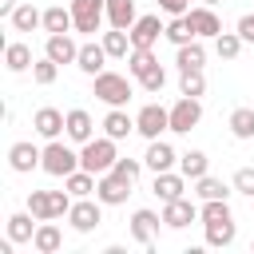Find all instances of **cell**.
Instances as JSON below:
<instances>
[{
  "mask_svg": "<svg viewBox=\"0 0 254 254\" xmlns=\"http://www.w3.org/2000/svg\"><path fill=\"white\" fill-rule=\"evenodd\" d=\"M115 159H119V151H115V139H111V135L87 139V143L79 147V167L91 171V175H107V171L115 167Z\"/></svg>",
  "mask_w": 254,
  "mask_h": 254,
  "instance_id": "1",
  "label": "cell"
},
{
  "mask_svg": "<svg viewBox=\"0 0 254 254\" xmlns=\"http://www.w3.org/2000/svg\"><path fill=\"white\" fill-rule=\"evenodd\" d=\"M71 190L64 187V190H28V210L44 222V218H64L67 210H71Z\"/></svg>",
  "mask_w": 254,
  "mask_h": 254,
  "instance_id": "2",
  "label": "cell"
},
{
  "mask_svg": "<svg viewBox=\"0 0 254 254\" xmlns=\"http://www.w3.org/2000/svg\"><path fill=\"white\" fill-rule=\"evenodd\" d=\"M91 83H95V99H103L107 107H127V99H131V79L127 75L99 71V75H91Z\"/></svg>",
  "mask_w": 254,
  "mask_h": 254,
  "instance_id": "3",
  "label": "cell"
},
{
  "mask_svg": "<svg viewBox=\"0 0 254 254\" xmlns=\"http://www.w3.org/2000/svg\"><path fill=\"white\" fill-rule=\"evenodd\" d=\"M40 171H48V175H56V179H67L71 171H79V155H75V151H71L64 139H48Z\"/></svg>",
  "mask_w": 254,
  "mask_h": 254,
  "instance_id": "4",
  "label": "cell"
},
{
  "mask_svg": "<svg viewBox=\"0 0 254 254\" xmlns=\"http://www.w3.org/2000/svg\"><path fill=\"white\" fill-rule=\"evenodd\" d=\"M71 20H75V32L95 36L99 24L107 20V0H71Z\"/></svg>",
  "mask_w": 254,
  "mask_h": 254,
  "instance_id": "5",
  "label": "cell"
},
{
  "mask_svg": "<svg viewBox=\"0 0 254 254\" xmlns=\"http://www.w3.org/2000/svg\"><path fill=\"white\" fill-rule=\"evenodd\" d=\"M135 131L151 143V139H159L163 131H171V107H159V103H147V107H139V115H135Z\"/></svg>",
  "mask_w": 254,
  "mask_h": 254,
  "instance_id": "6",
  "label": "cell"
},
{
  "mask_svg": "<svg viewBox=\"0 0 254 254\" xmlns=\"http://www.w3.org/2000/svg\"><path fill=\"white\" fill-rule=\"evenodd\" d=\"M67 222H71L75 234H91V230L103 222V202H99V198H95V202H91V198H75L71 210H67Z\"/></svg>",
  "mask_w": 254,
  "mask_h": 254,
  "instance_id": "7",
  "label": "cell"
},
{
  "mask_svg": "<svg viewBox=\"0 0 254 254\" xmlns=\"http://www.w3.org/2000/svg\"><path fill=\"white\" fill-rule=\"evenodd\" d=\"M131 179H123V175H115V171H107V175H99V183H95V198L103 202V206H123L127 202V194H131Z\"/></svg>",
  "mask_w": 254,
  "mask_h": 254,
  "instance_id": "8",
  "label": "cell"
},
{
  "mask_svg": "<svg viewBox=\"0 0 254 254\" xmlns=\"http://www.w3.org/2000/svg\"><path fill=\"white\" fill-rule=\"evenodd\" d=\"M198 119H202V103L190 99V95H179L175 107H171V131L175 135H187L190 127H198Z\"/></svg>",
  "mask_w": 254,
  "mask_h": 254,
  "instance_id": "9",
  "label": "cell"
},
{
  "mask_svg": "<svg viewBox=\"0 0 254 254\" xmlns=\"http://www.w3.org/2000/svg\"><path fill=\"white\" fill-rule=\"evenodd\" d=\"M40 163H44V151H40L36 143L20 139V143H12V147H8V167H12L16 175H32Z\"/></svg>",
  "mask_w": 254,
  "mask_h": 254,
  "instance_id": "10",
  "label": "cell"
},
{
  "mask_svg": "<svg viewBox=\"0 0 254 254\" xmlns=\"http://www.w3.org/2000/svg\"><path fill=\"white\" fill-rule=\"evenodd\" d=\"M32 131H36L40 139H60V135L67 131V115H64L60 107H40V111L32 115Z\"/></svg>",
  "mask_w": 254,
  "mask_h": 254,
  "instance_id": "11",
  "label": "cell"
},
{
  "mask_svg": "<svg viewBox=\"0 0 254 254\" xmlns=\"http://www.w3.org/2000/svg\"><path fill=\"white\" fill-rule=\"evenodd\" d=\"M190 222H198V206L183 194V198H171V202H163V226H171V230H183V226H190Z\"/></svg>",
  "mask_w": 254,
  "mask_h": 254,
  "instance_id": "12",
  "label": "cell"
},
{
  "mask_svg": "<svg viewBox=\"0 0 254 254\" xmlns=\"http://www.w3.org/2000/svg\"><path fill=\"white\" fill-rule=\"evenodd\" d=\"M159 36H167V24L159 16H139L131 24V48H155Z\"/></svg>",
  "mask_w": 254,
  "mask_h": 254,
  "instance_id": "13",
  "label": "cell"
},
{
  "mask_svg": "<svg viewBox=\"0 0 254 254\" xmlns=\"http://www.w3.org/2000/svg\"><path fill=\"white\" fill-rule=\"evenodd\" d=\"M159 222H163V214H155V210H135V214H131V238L151 250L155 238H159Z\"/></svg>",
  "mask_w": 254,
  "mask_h": 254,
  "instance_id": "14",
  "label": "cell"
},
{
  "mask_svg": "<svg viewBox=\"0 0 254 254\" xmlns=\"http://www.w3.org/2000/svg\"><path fill=\"white\" fill-rule=\"evenodd\" d=\"M44 56H52V60L64 67V64H75V60H79V44L71 40V32H56V36L44 40Z\"/></svg>",
  "mask_w": 254,
  "mask_h": 254,
  "instance_id": "15",
  "label": "cell"
},
{
  "mask_svg": "<svg viewBox=\"0 0 254 254\" xmlns=\"http://www.w3.org/2000/svg\"><path fill=\"white\" fill-rule=\"evenodd\" d=\"M187 16H190V28H194L198 40H214V36L222 32V20H218V12H214L210 4H198V8H190Z\"/></svg>",
  "mask_w": 254,
  "mask_h": 254,
  "instance_id": "16",
  "label": "cell"
},
{
  "mask_svg": "<svg viewBox=\"0 0 254 254\" xmlns=\"http://www.w3.org/2000/svg\"><path fill=\"white\" fill-rule=\"evenodd\" d=\"M107 48L103 44H95V40H87V44H79V60H75V67L83 71V75H99V71H107Z\"/></svg>",
  "mask_w": 254,
  "mask_h": 254,
  "instance_id": "17",
  "label": "cell"
},
{
  "mask_svg": "<svg viewBox=\"0 0 254 254\" xmlns=\"http://www.w3.org/2000/svg\"><path fill=\"white\" fill-rule=\"evenodd\" d=\"M151 190H155L163 202L183 198V194H187V175H183V171H159V175H155V183H151Z\"/></svg>",
  "mask_w": 254,
  "mask_h": 254,
  "instance_id": "18",
  "label": "cell"
},
{
  "mask_svg": "<svg viewBox=\"0 0 254 254\" xmlns=\"http://www.w3.org/2000/svg\"><path fill=\"white\" fill-rule=\"evenodd\" d=\"M64 135H67L71 143L83 147L87 139H95V119H91L83 107H71V111H67V131H64Z\"/></svg>",
  "mask_w": 254,
  "mask_h": 254,
  "instance_id": "19",
  "label": "cell"
},
{
  "mask_svg": "<svg viewBox=\"0 0 254 254\" xmlns=\"http://www.w3.org/2000/svg\"><path fill=\"white\" fill-rule=\"evenodd\" d=\"M64 246V230L56 226V218H44L40 226H36V238H32V250L36 254H56Z\"/></svg>",
  "mask_w": 254,
  "mask_h": 254,
  "instance_id": "20",
  "label": "cell"
},
{
  "mask_svg": "<svg viewBox=\"0 0 254 254\" xmlns=\"http://www.w3.org/2000/svg\"><path fill=\"white\" fill-rule=\"evenodd\" d=\"M175 159H179V155H175V147H171V143L151 139V143H147V155H143V167H151V171L159 175V171H171V167H175Z\"/></svg>",
  "mask_w": 254,
  "mask_h": 254,
  "instance_id": "21",
  "label": "cell"
},
{
  "mask_svg": "<svg viewBox=\"0 0 254 254\" xmlns=\"http://www.w3.org/2000/svg\"><path fill=\"white\" fill-rule=\"evenodd\" d=\"M36 226H40V218H36L32 210L8 214V238H12V242H32V238H36Z\"/></svg>",
  "mask_w": 254,
  "mask_h": 254,
  "instance_id": "22",
  "label": "cell"
},
{
  "mask_svg": "<svg viewBox=\"0 0 254 254\" xmlns=\"http://www.w3.org/2000/svg\"><path fill=\"white\" fill-rule=\"evenodd\" d=\"M175 64H179V71H194V67H202V64H206V48H202V40L179 44V48H175Z\"/></svg>",
  "mask_w": 254,
  "mask_h": 254,
  "instance_id": "23",
  "label": "cell"
},
{
  "mask_svg": "<svg viewBox=\"0 0 254 254\" xmlns=\"http://www.w3.org/2000/svg\"><path fill=\"white\" fill-rule=\"evenodd\" d=\"M131 131H135V119H131L123 107H111V111L103 115V135H111L115 143H119V139H127Z\"/></svg>",
  "mask_w": 254,
  "mask_h": 254,
  "instance_id": "24",
  "label": "cell"
},
{
  "mask_svg": "<svg viewBox=\"0 0 254 254\" xmlns=\"http://www.w3.org/2000/svg\"><path fill=\"white\" fill-rule=\"evenodd\" d=\"M135 20H139V16H135V0H107V24H111V28L131 32Z\"/></svg>",
  "mask_w": 254,
  "mask_h": 254,
  "instance_id": "25",
  "label": "cell"
},
{
  "mask_svg": "<svg viewBox=\"0 0 254 254\" xmlns=\"http://www.w3.org/2000/svg\"><path fill=\"white\" fill-rule=\"evenodd\" d=\"M32 64H36V60H32V48H28V44H20V40H16V44H8V48H4V67H8L12 75L28 71Z\"/></svg>",
  "mask_w": 254,
  "mask_h": 254,
  "instance_id": "26",
  "label": "cell"
},
{
  "mask_svg": "<svg viewBox=\"0 0 254 254\" xmlns=\"http://www.w3.org/2000/svg\"><path fill=\"white\" fill-rule=\"evenodd\" d=\"M8 20H12L16 32H36V28H44V12H36V4H16V12H12Z\"/></svg>",
  "mask_w": 254,
  "mask_h": 254,
  "instance_id": "27",
  "label": "cell"
},
{
  "mask_svg": "<svg viewBox=\"0 0 254 254\" xmlns=\"http://www.w3.org/2000/svg\"><path fill=\"white\" fill-rule=\"evenodd\" d=\"M99 44L107 48V56H111V60H127V56H131V32H123V28L103 32V40H99Z\"/></svg>",
  "mask_w": 254,
  "mask_h": 254,
  "instance_id": "28",
  "label": "cell"
},
{
  "mask_svg": "<svg viewBox=\"0 0 254 254\" xmlns=\"http://www.w3.org/2000/svg\"><path fill=\"white\" fill-rule=\"evenodd\" d=\"M179 171L194 183V179H202V175H210V159H206V151H187V155H179Z\"/></svg>",
  "mask_w": 254,
  "mask_h": 254,
  "instance_id": "29",
  "label": "cell"
},
{
  "mask_svg": "<svg viewBox=\"0 0 254 254\" xmlns=\"http://www.w3.org/2000/svg\"><path fill=\"white\" fill-rule=\"evenodd\" d=\"M71 28H75L71 8L56 4V8H48V12H44V32H48V36H56V32H71Z\"/></svg>",
  "mask_w": 254,
  "mask_h": 254,
  "instance_id": "30",
  "label": "cell"
},
{
  "mask_svg": "<svg viewBox=\"0 0 254 254\" xmlns=\"http://www.w3.org/2000/svg\"><path fill=\"white\" fill-rule=\"evenodd\" d=\"M95 183H99V175H91V171H83V167L71 171V175L64 179V187L71 190V198H87V194L95 190Z\"/></svg>",
  "mask_w": 254,
  "mask_h": 254,
  "instance_id": "31",
  "label": "cell"
},
{
  "mask_svg": "<svg viewBox=\"0 0 254 254\" xmlns=\"http://www.w3.org/2000/svg\"><path fill=\"white\" fill-rule=\"evenodd\" d=\"M202 226H206V246H230V242H234V234H238L234 218H222V222H202Z\"/></svg>",
  "mask_w": 254,
  "mask_h": 254,
  "instance_id": "32",
  "label": "cell"
},
{
  "mask_svg": "<svg viewBox=\"0 0 254 254\" xmlns=\"http://www.w3.org/2000/svg\"><path fill=\"white\" fill-rule=\"evenodd\" d=\"M155 64H159V60H155V48H131V56H127V71H131L135 79H143Z\"/></svg>",
  "mask_w": 254,
  "mask_h": 254,
  "instance_id": "33",
  "label": "cell"
},
{
  "mask_svg": "<svg viewBox=\"0 0 254 254\" xmlns=\"http://www.w3.org/2000/svg\"><path fill=\"white\" fill-rule=\"evenodd\" d=\"M230 135L234 139H254V107H234L230 111Z\"/></svg>",
  "mask_w": 254,
  "mask_h": 254,
  "instance_id": "34",
  "label": "cell"
},
{
  "mask_svg": "<svg viewBox=\"0 0 254 254\" xmlns=\"http://www.w3.org/2000/svg\"><path fill=\"white\" fill-rule=\"evenodd\" d=\"M194 194L206 202V198H230V187L222 183V179H214V175H202V179H194Z\"/></svg>",
  "mask_w": 254,
  "mask_h": 254,
  "instance_id": "35",
  "label": "cell"
},
{
  "mask_svg": "<svg viewBox=\"0 0 254 254\" xmlns=\"http://www.w3.org/2000/svg\"><path fill=\"white\" fill-rule=\"evenodd\" d=\"M167 40L179 48V44H190V40H198L194 36V28H190V16H171V24H167Z\"/></svg>",
  "mask_w": 254,
  "mask_h": 254,
  "instance_id": "36",
  "label": "cell"
},
{
  "mask_svg": "<svg viewBox=\"0 0 254 254\" xmlns=\"http://www.w3.org/2000/svg\"><path fill=\"white\" fill-rule=\"evenodd\" d=\"M242 36L238 32H218L214 36V52H218V60H238V52H242Z\"/></svg>",
  "mask_w": 254,
  "mask_h": 254,
  "instance_id": "37",
  "label": "cell"
},
{
  "mask_svg": "<svg viewBox=\"0 0 254 254\" xmlns=\"http://www.w3.org/2000/svg\"><path fill=\"white\" fill-rule=\"evenodd\" d=\"M202 91H206V75H202V67H194V71H179V95L198 99Z\"/></svg>",
  "mask_w": 254,
  "mask_h": 254,
  "instance_id": "38",
  "label": "cell"
},
{
  "mask_svg": "<svg viewBox=\"0 0 254 254\" xmlns=\"http://www.w3.org/2000/svg\"><path fill=\"white\" fill-rule=\"evenodd\" d=\"M222 218H234V210H230L226 198H206L198 206V222H222Z\"/></svg>",
  "mask_w": 254,
  "mask_h": 254,
  "instance_id": "39",
  "label": "cell"
},
{
  "mask_svg": "<svg viewBox=\"0 0 254 254\" xmlns=\"http://www.w3.org/2000/svg\"><path fill=\"white\" fill-rule=\"evenodd\" d=\"M56 75H60V64H56L52 56H44V60H36V64H32V79H36L40 87L56 83Z\"/></svg>",
  "mask_w": 254,
  "mask_h": 254,
  "instance_id": "40",
  "label": "cell"
},
{
  "mask_svg": "<svg viewBox=\"0 0 254 254\" xmlns=\"http://www.w3.org/2000/svg\"><path fill=\"white\" fill-rule=\"evenodd\" d=\"M139 83H143V91H147V95H159V91H163V83H167V71H163V64H155V67H151V71H147Z\"/></svg>",
  "mask_w": 254,
  "mask_h": 254,
  "instance_id": "41",
  "label": "cell"
},
{
  "mask_svg": "<svg viewBox=\"0 0 254 254\" xmlns=\"http://www.w3.org/2000/svg\"><path fill=\"white\" fill-rule=\"evenodd\" d=\"M230 187H234L238 194H250V198H254V167H238V171H234V183H230Z\"/></svg>",
  "mask_w": 254,
  "mask_h": 254,
  "instance_id": "42",
  "label": "cell"
},
{
  "mask_svg": "<svg viewBox=\"0 0 254 254\" xmlns=\"http://www.w3.org/2000/svg\"><path fill=\"white\" fill-rule=\"evenodd\" d=\"M111 171H115V175H123V179H131V183H135V179H139V171H143V159H123V155H119V159H115V167H111Z\"/></svg>",
  "mask_w": 254,
  "mask_h": 254,
  "instance_id": "43",
  "label": "cell"
},
{
  "mask_svg": "<svg viewBox=\"0 0 254 254\" xmlns=\"http://www.w3.org/2000/svg\"><path fill=\"white\" fill-rule=\"evenodd\" d=\"M159 8H163L167 16H187V12H190V0H159Z\"/></svg>",
  "mask_w": 254,
  "mask_h": 254,
  "instance_id": "44",
  "label": "cell"
},
{
  "mask_svg": "<svg viewBox=\"0 0 254 254\" xmlns=\"http://www.w3.org/2000/svg\"><path fill=\"white\" fill-rule=\"evenodd\" d=\"M238 36H242L246 44H254V12H246V16H238Z\"/></svg>",
  "mask_w": 254,
  "mask_h": 254,
  "instance_id": "45",
  "label": "cell"
},
{
  "mask_svg": "<svg viewBox=\"0 0 254 254\" xmlns=\"http://www.w3.org/2000/svg\"><path fill=\"white\" fill-rule=\"evenodd\" d=\"M16 12V0H0V16H12Z\"/></svg>",
  "mask_w": 254,
  "mask_h": 254,
  "instance_id": "46",
  "label": "cell"
},
{
  "mask_svg": "<svg viewBox=\"0 0 254 254\" xmlns=\"http://www.w3.org/2000/svg\"><path fill=\"white\" fill-rule=\"evenodd\" d=\"M202 4H210V8H214V4H222V0H202Z\"/></svg>",
  "mask_w": 254,
  "mask_h": 254,
  "instance_id": "47",
  "label": "cell"
},
{
  "mask_svg": "<svg viewBox=\"0 0 254 254\" xmlns=\"http://www.w3.org/2000/svg\"><path fill=\"white\" fill-rule=\"evenodd\" d=\"M250 250H254V242H250Z\"/></svg>",
  "mask_w": 254,
  "mask_h": 254,
  "instance_id": "48",
  "label": "cell"
}]
</instances>
